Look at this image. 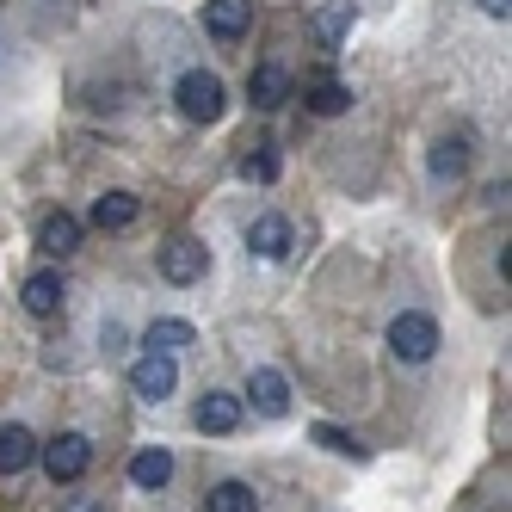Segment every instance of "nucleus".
<instances>
[{
    "instance_id": "obj_1",
    "label": "nucleus",
    "mask_w": 512,
    "mask_h": 512,
    "mask_svg": "<svg viewBox=\"0 0 512 512\" xmlns=\"http://www.w3.org/2000/svg\"><path fill=\"white\" fill-rule=\"evenodd\" d=\"M173 105H179L186 124H216L229 112V87H223L216 68H186V75L173 81Z\"/></svg>"
},
{
    "instance_id": "obj_2",
    "label": "nucleus",
    "mask_w": 512,
    "mask_h": 512,
    "mask_svg": "<svg viewBox=\"0 0 512 512\" xmlns=\"http://www.w3.org/2000/svg\"><path fill=\"white\" fill-rule=\"evenodd\" d=\"M438 346H445V334H438V321H432L426 309H401V315L389 321V352H395L401 364H426Z\"/></svg>"
},
{
    "instance_id": "obj_3",
    "label": "nucleus",
    "mask_w": 512,
    "mask_h": 512,
    "mask_svg": "<svg viewBox=\"0 0 512 512\" xmlns=\"http://www.w3.org/2000/svg\"><path fill=\"white\" fill-rule=\"evenodd\" d=\"M93 463V438L87 432H56L50 445H44V469H50V482H81Z\"/></svg>"
},
{
    "instance_id": "obj_4",
    "label": "nucleus",
    "mask_w": 512,
    "mask_h": 512,
    "mask_svg": "<svg viewBox=\"0 0 512 512\" xmlns=\"http://www.w3.org/2000/svg\"><path fill=\"white\" fill-rule=\"evenodd\" d=\"M130 389H136L142 401H167V395L179 389V364H173L167 352H142V358L130 364Z\"/></svg>"
},
{
    "instance_id": "obj_5",
    "label": "nucleus",
    "mask_w": 512,
    "mask_h": 512,
    "mask_svg": "<svg viewBox=\"0 0 512 512\" xmlns=\"http://www.w3.org/2000/svg\"><path fill=\"white\" fill-rule=\"evenodd\" d=\"M469 136L457 130V136H438L432 149H426V173H432V186H457V179L469 173Z\"/></svg>"
},
{
    "instance_id": "obj_6",
    "label": "nucleus",
    "mask_w": 512,
    "mask_h": 512,
    "mask_svg": "<svg viewBox=\"0 0 512 512\" xmlns=\"http://www.w3.org/2000/svg\"><path fill=\"white\" fill-rule=\"evenodd\" d=\"M204 266H210V253H204V241H192V235H179V241L161 247V278H167V284H198Z\"/></svg>"
},
{
    "instance_id": "obj_7",
    "label": "nucleus",
    "mask_w": 512,
    "mask_h": 512,
    "mask_svg": "<svg viewBox=\"0 0 512 512\" xmlns=\"http://www.w3.org/2000/svg\"><path fill=\"white\" fill-rule=\"evenodd\" d=\"M192 420H198V432H210V438H229V432L241 426V395H229V389H204V401L192 408Z\"/></svg>"
},
{
    "instance_id": "obj_8",
    "label": "nucleus",
    "mask_w": 512,
    "mask_h": 512,
    "mask_svg": "<svg viewBox=\"0 0 512 512\" xmlns=\"http://www.w3.org/2000/svg\"><path fill=\"white\" fill-rule=\"evenodd\" d=\"M290 241H297V229H290V216H278V210H266V216L247 223V247L260 253V260H284Z\"/></svg>"
},
{
    "instance_id": "obj_9",
    "label": "nucleus",
    "mask_w": 512,
    "mask_h": 512,
    "mask_svg": "<svg viewBox=\"0 0 512 512\" xmlns=\"http://www.w3.org/2000/svg\"><path fill=\"white\" fill-rule=\"evenodd\" d=\"M247 395H253V408H260L266 420H284L290 414V377L272 371V364H260V371L247 377Z\"/></svg>"
},
{
    "instance_id": "obj_10",
    "label": "nucleus",
    "mask_w": 512,
    "mask_h": 512,
    "mask_svg": "<svg viewBox=\"0 0 512 512\" xmlns=\"http://www.w3.org/2000/svg\"><path fill=\"white\" fill-rule=\"evenodd\" d=\"M130 482H136L142 494H161V488L173 482V451H167V445H142V451L130 457Z\"/></svg>"
},
{
    "instance_id": "obj_11",
    "label": "nucleus",
    "mask_w": 512,
    "mask_h": 512,
    "mask_svg": "<svg viewBox=\"0 0 512 512\" xmlns=\"http://www.w3.org/2000/svg\"><path fill=\"white\" fill-rule=\"evenodd\" d=\"M247 25H253V0H210V7H204V31L223 38V44H235Z\"/></svg>"
},
{
    "instance_id": "obj_12",
    "label": "nucleus",
    "mask_w": 512,
    "mask_h": 512,
    "mask_svg": "<svg viewBox=\"0 0 512 512\" xmlns=\"http://www.w3.org/2000/svg\"><path fill=\"white\" fill-rule=\"evenodd\" d=\"M247 99L260 105V112H278V105L290 99V68H278V62H260L247 75Z\"/></svg>"
},
{
    "instance_id": "obj_13",
    "label": "nucleus",
    "mask_w": 512,
    "mask_h": 512,
    "mask_svg": "<svg viewBox=\"0 0 512 512\" xmlns=\"http://www.w3.org/2000/svg\"><path fill=\"white\" fill-rule=\"evenodd\" d=\"M25 315H38V321H50V315H62V303H68V290H62V278L56 272H31L25 278Z\"/></svg>"
},
{
    "instance_id": "obj_14",
    "label": "nucleus",
    "mask_w": 512,
    "mask_h": 512,
    "mask_svg": "<svg viewBox=\"0 0 512 512\" xmlns=\"http://www.w3.org/2000/svg\"><path fill=\"white\" fill-rule=\"evenodd\" d=\"M81 247V223L68 210H56V216H44L38 223V253H50V260H68V253Z\"/></svg>"
},
{
    "instance_id": "obj_15",
    "label": "nucleus",
    "mask_w": 512,
    "mask_h": 512,
    "mask_svg": "<svg viewBox=\"0 0 512 512\" xmlns=\"http://www.w3.org/2000/svg\"><path fill=\"white\" fill-rule=\"evenodd\" d=\"M303 99H309V112H315V118H340V112H352V87L334 81V75H315Z\"/></svg>"
},
{
    "instance_id": "obj_16",
    "label": "nucleus",
    "mask_w": 512,
    "mask_h": 512,
    "mask_svg": "<svg viewBox=\"0 0 512 512\" xmlns=\"http://www.w3.org/2000/svg\"><path fill=\"white\" fill-rule=\"evenodd\" d=\"M136 216H142V198H136V192H105V198L93 204V229H112V235H118V229L136 223Z\"/></svg>"
},
{
    "instance_id": "obj_17",
    "label": "nucleus",
    "mask_w": 512,
    "mask_h": 512,
    "mask_svg": "<svg viewBox=\"0 0 512 512\" xmlns=\"http://www.w3.org/2000/svg\"><path fill=\"white\" fill-rule=\"evenodd\" d=\"M31 457H38V438H31L19 420H13V426H0V475H19Z\"/></svg>"
},
{
    "instance_id": "obj_18",
    "label": "nucleus",
    "mask_w": 512,
    "mask_h": 512,
    "mask_svg": "<svg viewBox=\"0 0 512 512\" xmlns=\"http://www.w3.org/2000/svg\"><path fill=\"white\" fill-rule=\"evenodd\" d=\"M192 340H198V334H192V321H173V315H167V321H149V334H142V346H149V352H167V358H173V352H186Z\"/></svg>"
},
{
    "instance_id": "obj_19",
    "label": "nucleus",
    "mask_w": 512,
    "mask_h": 512,
    "mask_svg": "<svg viewBox=\"0 0 512 512\" xmlns=\"http://www.w3.org/2000/svg\"><path fill=\"white\" fill-rule=\"evenodd\" d=\"M204 512H260V494H253V482H216L204 494Z\"/></svg>"
},
{
    "instance_id": "obj_20",
    "label": "nucleus",
    "mask_w": 512,
    "mask_h": 512,
    "mask_svg": "<svg viewBox=\"0 0 512 512\" xmlns=\"http://www.w3.org/2000/svg\"><path fill=\"white\" fill-rule=\"evenodd\" d=\"M346 31H352V0H334V7L315 13V44H321V50H340Z\"/></svg>"
},
{
    "instance_id": "obj_21",
    "label": "nucleus",
    "mask_w": 512,
    "mask_h": 512,
    "mask_svg": "<svg viewBox=\"0 0 512 512\" xmlns=\"http://www.w3.org/2000/svg\"><path fill=\"white\" fill-rule=\"evenodd\" d=\"M241 179H253V186H272L278 179V149L272 142H253V149L241 155Z\"/></svg>"
},
{
    "instance_id": "obj_22",
    "label": "nucleus",
    "mask_w": 512,
    "mask_h": 512,
    "mask_svg": "<svg viewBox=\"0 0 512 512\" xmlns=\"http://www.w3.org/2000/svg\"><path fill=\"white\" fill-rule=\"evenodd\" d=\"M309 438H315L321 451H334V457H352V463H364V457H371V451H364V445H358L352 432H340V426H327V420H321V426H315Z\"/></svg>"
},
{
    "instance_id": "obj_23",
    "label": "nucleus",
    "mask_w": 512,
    "mask_h": 512,
    "mask_svg": "<svg viewBox=\"0 0 512 512\" xmlns=\"http://www.w3.org/2000/svg\"><path fill=\"white\" fill-rule=\"evenodd\" d=\"M475 7H482L488 19H506V13H512V0H475Z\"/></svg>"
},
{
    "instance_id": "obj_24",
    "label": "nucleus",
    "mask_w": 512,
    "mask_h": 512,
    "mask_svg": "<svg viewBox=\"0 0 512 512\" xmlns=\"http://www.w3.org/2000/svg\"><path fill=\"white\" fill-rule=\"evenodd\" d=\"M68 512H105V500H75Z\"/></svg>"
}]
</instances>
